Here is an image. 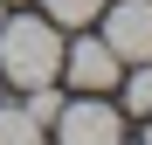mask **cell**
Here are the masks:
<instances>
[{"instance_id": "obj_1", "label": "cell", "mask_w": 152, "mask_h": 145, "mask_svg": "<svg viewBox=\"0 0 152 145\" xmlns=\"http://www.w3.org/2000/svg\"><path fill=\"white\" fill-rule=\"evenodd\" d=\"M56 69H62L56 21H7L0 14V76H14L21 90H35V83H56Z\"/></svg>"}, {"instance_id": "obj_2", "label": "cell", "mask_w": 152, "mask_h": 145, "mask_svg": "<svg viewBox=\"0 0 152 145\" xmlns=\"http://www.w3.org/2000/svg\"><path fill=\"white\" fill-rule=\"evenodd\" d=\"M48 125H56L69 145H111V138L124 131V125H118V111H111L97 90H90V97H76V104H62L56 117H48Z\"/></svg>"}, {"instance_id": "obj_3", "label": "cell", "mask_w": 152, "mask_h": 145, "mask_svg": "<svg viewBox=\"0 0 152 145\" xmlns=\"http://www.w3.org/2000/svg\"><path fill=\"white\" fill-rule=\"evenodd\" d=\"M104 42L118 62H145L152 55V0H118L104 21Z\"/></svg>"}, {"instance_id": "obj_4", "label": "cell", "mask_w": 152, "mask_h": 145, "mask_svg": "<svg viewBox=\"0 0 152 145\" xmlns=\"http://www.w3.org/2000/svg\"><path fill=\"white\" fill-rule=\"evenodd\" d=\"M62 69H69V83L76 90H111L118 83V55H111V42H76V48H62Z\"/></svg>"}, {"instance_id": "obj_5", "label": "cell", "mask_w": 152, "mask_h": 145, "mask_svg": "<svg viewBox=\"0 0 152 145\" xmlns=\"http://www.w3.org/2000/svg\"><path fill=\"white\" fill-rule=\"evenodd\" d=\"M42 7H48L56 28H90V21L104 14V0H42Z\"/></svg>"}, {"instance_id": "obj_6", "label": "cell", "mask_w": 152, "mask_h": 145, "mask_svg": "<svg viewBox=\"0 0 152 145\" xmlns=\"http://www.w3.org/2000/svg\"><path fill=\"white\" fill-rule=\"evenodd\" d=\"M28 138H42V125H35V111H28V104L0 111V145H28Z\"/></svg>"}, {"instance_id": "obj_7", "label": "cell", "mask_w": 152, "mask_h": 145, "mask_svg": "<svg viewBox=\"0 0 152 145\" xmlns=\"http://www.w3.org/2000/svg\"><path fill=\"white\" fill-rule=\"evenodd\" d=\"M124 104H132V111H152V55L132 69V83H124Z\"/></svg>"}, {"instance_id": "obj_8", "label": "cell", "mask_w": 152, "mask_h": 145, "mask_svg": "<svg viewBox=\"0 0 152 145\" xmlns=\"http://www.w3.org/2000/svg\"><path fill=\"white\" fill-rule=\"evenodd\" d=\"M0 14H7V0H0Z\"/></svg>"}, {"instance_id": "obj_9", "label": "cell", "mask_w": 152, "mask_h": 145, "mask_svg": "<svg viewBox=\"0 0 152 145\" xmlns=\"http://www.w3.org/2000/svg\"><path fill=\"white\" fill-rule=\"evenodd\" d=\"M145 138H152V125H145Z\"/></svg>"}]
</instances>
